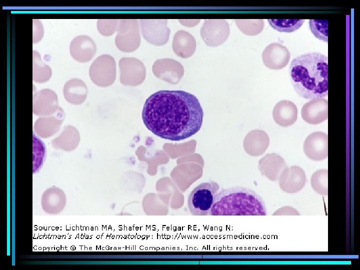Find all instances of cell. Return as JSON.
I'll use <instances>...</instances> for the list:
<instances>
[{
    "label": "cell",
    "instance_id": "cell-1",
    "mask_svg": "<svg viewBox=\"0 0 360 270\" xmlns=\"http://www.w3.org/2000/svg\"><path fill=\"white\" fill-rule=\"evenodd\" d=\"M203 116L197 98L184 90L156 92L146 100L142 110L143 122L149 130L173 141L184 140L197 133Z\"/></svg>",
    "mask_w": 360,
    "mask_h": 270
},
{
    "label": "cell",
    "instance_id": "cell-2",
    "mask_svg": "<svg viewBox=\"0 0 360 270\" xmlns=\"http://www.w3.org/2000/svg\"><path fill=\"white\" fill-rule=\"evenodd\" d=\"M290 82L296 92L306 99L328 94V58L320 52L301 54L291 62Z\"/></svg>",
    "mask_w": 360,
    "mask_h": 270
},
{
    "label": "cell",
    "instance_id": "cell-3",
    "mask_svg": "<svg viewBox=\"0 0 360 270\" xmlns=\"http://www.w3.org/2000/svg\"><path fill=\"white\" fill-rule=\"evenodd\" d=\"M262 198L252 190L240 186L222 189L214 197L209 215H266Z\"/></svg>",
    "mask_w": 360,
    "mask_h": 270
},
{
    "label": "cell",
    "instance_id": "cell-4",
    "mask_svg": "<svg viewBox=\"0 0 360 270\" xmlns=\"http://www.w3.org/2000/svg\"><path fill=\"white\" fill-rule=\"evenodd\" d=\"M219 189V184L214 180L202 182L194 188L188 200L191 214L194 216L209 215L214 197Z\"/></svg>",
    "mask_w": 360,
    "mask_h": 270
},
{
    "label": "cell",
    "instance_id": "cell-5",
    "mask_svg": "<svg viewBox=\"0 0 360 270\" xmlns=\"http://www.w3.org/2000/svg\"><path fill=\"white\" fill-rule=\"evenodd\" d=\"M140 26L136 19H122L114 42L117 48L126 52L136 50L140 46Z\"/></svg>",
    "mask_w": 360,
    "mask_h": 270
},
{
    "label": "cell",
    "instance_id": "cell-6",
    "mask_svg": "<svg viewBox=\"0 0 360 270\" xmlns=\"http://www.w3.org/2000/svg\"><path fill=\"white\" fill-rule=\"evenodd\" d=\"M116 63L114 57L102 54L96 58L90 64L89 74L92 80L100 86L112 84L116 76Z\"/></svg>",
    "mask_w": 360,
    "mask_h": 270
},
{
    "label": "cell",
    "instance_id": "cell-7",
    "mask_svg": "<svg viewBox=\"0 0 360 270\" xmlns=\"http://www.w3.org/2000/svg\"><path fill=\"white\" fill-rule=\"evenodd\" d=\"M140 22L142 36L147 42L158 46L168 42L170 30L166 19L142 18Z\"/></svg>",
    "mask_w": 360,
    "mask_h": 270
},
{
    "label": "cell",
    "instance_id": "cell-8",
    "mask_svg": "<svg viewBox=\"0 0 360 270\" xmlns=\"http://www.w3.org/2000/svg\"><path fill=\"white\" fill-rule=\"evenodd\" d=\"M230 26L224 19L206 20L200 28V35L204 43L216 47L222 44L230 35Z\"/></svg>",
    "mask_w": 360,
    "mask_h": 270
},
{
    "label": "cell",
    "instance_id": "cell-9",
    "mask_svg": "<svg viewBox=\"0 0 360 270\" xmlns=\"http://www.w3.org/2000/svg\"><path fill=\"white\" fill-rule=\"evenodd\" d=\"M121 82L126 84H136L142 81L146 74L144 63L134 57H124L118 62Z\"/></svg>",
    "mask_w": 360,
    "mask_h": 270
},
{
    "label": "cell",
    "instance_id": "cell-10",
    "mask_svg": "<svg viewBox=\"0 0 360 270\" xmlns=\"http://www.w3.org/2000/svg\"><path fill=\"white\" fill-rule=\"evenodd\" d=\"M58 98L56 94L49 88H44L36 92L32 97L33 113L40 116L55 114L58 110Z\"/></svg>",
    "mask_w": 360,
    "mask_h": 270
},
{
    "label": "cell",
    "instance_id": "cell-11",
    "mask_svg": "<svg viewBox=\"0 0 360 270\" xmlns=\"http://www.w3.org/2000/svg\"><path fill=\"white\" fill-rule=\"evenodd\" d=\"M152 70L156 77L172 83L178 82L184 74L183 66L178 61L169 58L156 60Z\"/></svg>",
    "mask_w": 360,
    "mask_h": 270
},
{
    "label": "cell",
    "instance_id": "cell-12",
    "mask_svg": "<svg viewBox=\"0 0 360 270\" xmlns=\"http://www.w3.org/2000/svg\"><path fill=\"white\" fill-rule=\"evenodd\" d=\"M304 150L310 159L320 161L326 159L328 156V136L320 132L310 134L306 138Z\"/></svg>",
    "mask_w": 360,
    "mask_h": 270
},
{
    "label": "cell",
    "instance_id": "cell-13",
    "mask_svg": "<svg viewBox=\"0 0 360 270\" xmlns=\"http://www.w3.org/2000/svg\"><path fill=\"white\" fill-rule=\"evenodd\" d=\"M306 182V176L304 170L296 166H286L282 171L278 178L280 188L287 193L300 192L303 188Z\"/></svg>",
    "mask_w": 360,
    "mask_h": 270
},
{
    "label": "cell",
    "instance_id": "cell-14",
    "mask_svg": "<svg viewBox=\"0 0 360 270\" xmlns=\"http://www.w3.org/2000/svg\"><path fill=\"white\" fill-rule=\"evenodd\" d=\"M290 58L288 49L278 42L270 44L262 53L265 66L272 70H280L286 66Z\"/></svg>",
    "mask_w": 360,
    "mask_h": 270
},
{
    "label": "cell",
    "instance_id": "cell-15",
    "mask_svg": "<svg viewBox=\"0 0 360 270\" xmlns=\"http://www.w3.org/2000/svg\"><path fill=\"white\" fill-rule=\"evenodd\" d=\"M302 119L306 122L316 124L328 119V102L324 98L312 99L306 103L301 111Z\"/></svg>",
    "mask_w": 360,
    "mask_h": 270
},
{
    "label": "cell",
    "instance_id": "cell-16",
    "mask_svg": "<svg viewBox=\"0 0 360 270\" xmlns=\"http://www.w3.org/2000/svg\"><path fill=\"white\" fill-rule=\"evenodd\" d=\"M71 56L76 60L85 62L90 61L96 52L94 40L86 35H80L74 38L70 46Z\"/></svg>",
    "mask_w": 360,
    "mask_h": 270
},
{
    "label": "cell",
    "instance_id": "cell-17",
    "mask_svg": "<svg viewBox=\"0 0 360 270\" xmlns=\"http://www.w3.org/2000/svg\"><path fill=\"white\" fill-rule=\"evenodd\" d=\"M66 200V194L62 189L51 187L46 190L42 196V208L47 214H57L64 208Z\"/></svg>",
    "mask_w": 360,
    "mask_h": 270
},
{
    "label": "cell",
    "instance_id": "cell-18",
    "mask_svg": "<svg viewBox=\"0 0 360 270\" xmlns=\"http://www.w3.org/2000/svg\"><path fill=\"white\" fill-rule=\"evenodd\" d=\"M53 114L41 116L36 120L34 128L39 136L42 138H49L60 130L64 120L63 110L59 108L56 115Z\"/></svg>",
    "mask_w": 360,
    "mask_h": 270
},
{
    "label": "cell",
    "instance_id": "cell-19",
    "mask_svg": "<svg viewBox=\"0 0 360 270\" xmlns=\"http://www.w3.org/2000/svg\"><path fill=\"white\" fill-rule=\"evenodd\" d=\"M172 46L173 51L178 56L188 58L196 51V40L190 32L181 30L175 33Z\"/></svg>",
    "mask_w": 360,
    "mask_h": 270
},
{
    "label": "cell",
    "instance_id": "cell-20",
    "mask_svg": "<svg viewBox=\"0 0 360 270\" xmlns=\"http://www.w3.org/2000/svg\"><path fill=\"white\" fill-rule=\"evenodd\" d=\"M273 114L274 120L278 124L284 127L288 126L296 121L298 108L292 102L282 100L276 104Z\"/></svg>",
    "mask_w": 360,
    "mask_h": 270
},
{
    "label": "cell",
    "instance_id": "cell-21",
    "mask_svg": "<svg viewBox=\"0 0 360 270\" xmlns=\"http://www.w3.org/2000/svg\"><path fill=\"white\" fill-rule=\"evenodd\" d=\"M88 90L85 83L78 78L68 80L63 88L66 100L72 104H80L86 100Z\"/></svg>",
    "mask_w": 360,
    "mask_h": 270
},
{
    "label": "cell",
    "instance_id": "cell-22",
    "mask_svg": "<svg viewBox=\"0 0 360 270\" xmlns=\"http://www.w3.org/2000/svg\"><path fill=\"white\" fill-rule=\"evenodd\" d=\"M80 139L77 129L72 126H67L64 128L60 135L52 141V145L57 149L72 151L76 148Z\"/></svg>",
    "mask_w": 360,
    "mask_h": 270
},
{
    "label": "cell",
    "instance_id": "cell-23",
    "mask_svg": "<svg viewBox=\"0 0 360 270\" xmlns=\"http://www.w3.org/2000/svg\"><path fill=\"white\" fill-rule=\"evenodd\" d=\"M286 167L284 160L276 154L268 156L262 164V169L264 174L272 180H276Z\"/></svg>",
    "mask_w": 360,
    "mask_h": 270
},
{
    "label": "cell",
    "instance_id": "cell-24",
    "mask_svg": "<svg viewBox=\"0 0 360 270\" xmlns=\"http://www.w3.org/2000/svg\"><path fill=\"white\" fill-rule=\"evenodd\" d=\"M52 75L50 67L44 63L37 51L32 52V79L38 83L48 82Z\"/></svg>",
    "mask_w": 360,
    "mask_h": 270
},
{
    "label": "cell",
    "instance_id": "cell-25",
    "mask_svg": "<svg viewBox=\"0 0 360 270\" xmlns=\"http://www.w3.org/2000/svg\"><path fill=\"white\" fill-rule=\"evenodd\" d=\"M236 25L239 30L248 36H256L262 32L264 28L262 19H236Z\"/></svg>",
    "mask_w": 360,
    "mask_h": 270
},
{
    "label": "cell",
    "instance_id": "cell-26",
    "mask_svg": "<svg viewBox=\"0 0 360 270\" xmlns=\"http://www.w3.org/2000/svg\"><path fill=\"white\" fill-rule=\"evenodd\" d=\"M270 26L280 32H292L299 29L304 22L301 19H268Z\"/></svg>",
    "mask_w": 360,
    "mask_h": 270
},
{
    "label": "cell",
    "instance_id": "cell-27",
    "mask_svg": "<svg viewBox=\"0 0 360 270\" xmlns=\"http://www.w3.org/2000/svg\"><path fill=\"white\" fill-rule=\"evenodd\" d=\"M310 184L313 190L318 194H328V170H320L315 172L311 176Z\"/></svg>",
    "mask_w": 360,
    "mask_h": 270
},
{
    "label": "cell",
    "instance_id": "cell-28",
    "mask_svg": "<svg viewBox=\"0 0 360 270\" xmlns=\"http://www.w3.org/2000/svg\"><path fill=\"white\" fill-rule=\"evenodd\" d=\"M310 29L314 36L323 41L328 42V20H310Z\"/></svg>",
    "mask_w": 360,
    "mask_h": 270
},
{
    "label": "cell",
    "instance_id": "cell-29",
    "mask_svg": "<svg viewBox=\"0 0 360 270\" xmlns=\"http://www.w3.org/2000/svg\"><path fill=\"white\" fill-rule=\"evenodd\" d=\"M122 19H98L97 28L99 32L104 36H110L117 32Z\"/></svg>",
    "mask_w": 360,
    "mask_h": 270
},
{
    "label": "cell",
    "instance_id": "cell-30",
    "mask_svg": "<svg viewBox=\"0 0 360 270\" xmlns=\"http://www.w3.org/2000/svg\"><path fill=\"white\" fill-rule=\"evenodd\" d=\"M33 22V36L34 43L40 42L44 36V28L40 21L38 19H34Z\"/></svg>",
    "mask_w": 360,
    "mask_h": 270
},
{
    "label": "cell",
    "instance_id": "cell-31",
    "mask_svg": "<svg viewBox=\"0 0 360 270\" xmlns=\"http://www.w3.org/2000/svg\"><path fill=\"white\" fill-rule=\"evenodd\" d=\"M274 215L299 216L300 215V214L296 209L292 207L284 206L279 208L276 212H275L274 214Z\"/></svg>",
    "mask_w": 360,
    "mask_h": 270
},
{
    "label": "cell",
    "instance_id": "cell-32",
    "mask_svg": "<svg viewBox=\"0 0 360 270\" xmlns=\"http://www.w3.org/2000/svg\"><path fill=\"white\" fill-rule=\"evenodd\" d=\"M180 22L183 26L192 27L197 25L200 22V19H178Z\"/></svg>",
    "mask_w": 360,
    "mask_h": 270
}]
</instances>
